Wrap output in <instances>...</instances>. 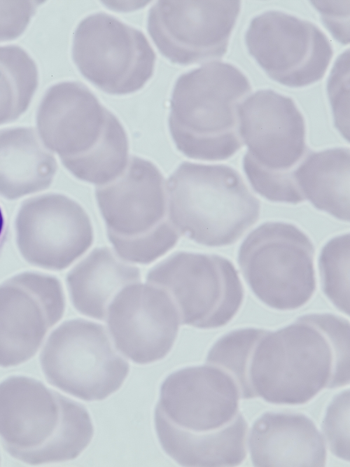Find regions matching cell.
Masks as SVG:
<instances>
[{"label": "cell", "mask_w": 350, "mask_h": 467, "mask_svg": "<svg viewBox=\"0 0 350 467\" xmlns=\"http://www.w3.org/2000/svg\"><path fill=\"white\" fill-rule=\"evenodd\" d=\"M349 322L328 313L303 315L264 330L252 349L248 377L255 398L304 404L324 389L349 384Z\"/></svg>", "instance_id": "obj_1"}, {"label": "cell", "mask_w": 350, "mask_h": 467, "mask_svg": "<svg viewBox=\"0 0 350 467\" xmlns=\"http://www.w3.org/2000/svg\"><path fill=\"white\" fill-rule=\"evenodd\" d=\"M37 126L45 145L83 181L102 185L129 160V142L118 118L83 84L63 81L44 95Z\"/></svg>", "instance_id": "obj_2"}, {"label": "cell", "mask_w": 350, "mask_h": 467, "mask_svg": "<svg viewBox=\"0 0 350 467\" xmlns=\"http://www.w3.org/2000/svg\"><path fill=\"white\" fill-rule=\"evenodd\" d=\"M93 435L85 407L40 381L14 375L0 383V440L16 460L31 465L73 460Z\"/></svg>", "instance_id": "obj_3"}, {"label": "cell", "mask_w": 350, "mask_h": 467, "mask_svg": "<svg viewBox=\"0 0 350 467\" xmlns=\"http://www.w3.org/2000/svg\"><path fill=\"white\" fill-rule=\"evenodd\" d=\"M247 76L236 66L210 62L181 75L168 119L176 148L199 160H223L243 146L238 108L251 93Z\"/></svg>", "instance_id": "obj_4"}, {"label": "cell", "mask_w": 350, "mask_h": 467, "mask_svg": "<svg viewBox=\"0 0 350 467\" xmlns=\"http://www.w3.org/2000/svg\"><path fill=\"white\" fill-rule=\"evenodd\" d=\"M166 190L173 225L199 244H233L259 218L258 199L226 165L183 162L169 177Z\"/></svg>", "instance_id": "obj_5"}, {"label": "cell", "mask_w": 350, "mask_h": 467, "mask_svg": "<svg viewBox=\"0 0 350 467\" xmlns=\"http://www.w3.org/2000/svg\"><path fill=\"white\" fill-rule=\"evenodd\" d=\"M95 197L108 239L122 260L147 265L178 242L164 176L150 160L130 158L118 177L96 187Z\"/></svg>", "instance_id": "obj_6"}, {"label": "cell", "mask_w": 350, "mask_h": 467, "mask_svg": "<svg viewBox=\"0 0 350 467\" xmlns=\"http://www.w3.org/2000/svg\"><path fill=\"white\" fill-rule=\"evenodd\" d=\"M314 244L301 229L267 222L253 230L238 251V264L254 295L266 306L290 311L306 305L316 288Z\"/></svg>", "instance_id": "obj_7"}, {"label": "cell", "mask_w": 350, "mask_h": 467, "mask_svg": "<svg viewBox=\"0 0 350 467\" xmlns=\"http://www.w3.org/2000/svg\"><path fill=\"white\" fill-rule=\"evenodd\" d=\"M40 363L49 384L85 401L115 393L129 372L105 327L82 319L66 321L52 332Z\"/></svg>", "instance_id": "obj_8"}, {"label": "cell", "mask_w": 350, "mask_h": 467, "mask_svg": "<svg viewBox=\"0 0 350 467\" xmlns=\"http://www.w3.org/2000/svg\"><path fill=\"white\" fill-rule=\"evenodd\" d=\"M146 280L171 296L183 325L200 329L227 325L244 298L234 265L217 254L176 252L150 269Z\"/></svg>", "instance_id": "obj_9"}, {"label": "cell", "mask_w": 350, "mask_h": 467, "mask_svg": "<svg viewBox=\"0 0 350 467\" xmlns=\"http://www.w3.org/2000/svg\"><path fill=\"white\" fill-rule=\"evenodd\" d=\"M72 57L86 79L115 95L141 89L153 76L156 60L141 31L105 13L89 15L79 22Z\"/></svg>", "instance_id": "obj_10"}, {"label": "cell", "mask_w": 350, "mask_h": 467, "mask_svg": "<svg viewBox=\"0 0 350 467\" xmlns=\"http://www.w3.org/2000/svg\"><path fill=\"white\" fill-rule=\"evenodd\" d=\"M241 398L234 379L206 364L178 370L163 382L154 414L161 446L218 430L237 416Z\"/></svg>", "instance_id": "obj_11"}, {"label": "cell", "mask_w": 350, "mask_h": 467, "mask_svg": "<svg viewBox=\"0 0 350 467\" xmlns=\"http://www.w3.org/2000/svg\"><path fill=\"white\" fill-rule=\"evenodd\" d=\"M244 41L249 55L271 79L293 88L320 81L333 55L328 38L316 25L279 10L253 17Z\"/></svg>", "instance_id": "obj_12"}, {"label": "cell", "mask_w": 350, "mask_h": 467, "mask_svg": "<svg viewBox=\"0 0 350 467\" xmlns=\"http://www.w3.org/2000/svg\"><path fill=\"white\" fill-rule=\"evenodd\" d=\"M241 6L238 0L158 1L149 10L148 32L174 64L217 61L227 52Z\"/></svg>", "instance_id": "obj_13"}, {"label": "cell", "mask_w": 350, "mask_h": 467, "mask_svg": "<svg viewBox=\"0 0 350 467\" xmlns=\"http://www.w3.org/2000/svg\"><path fill=\"white\" fill-rule=\"evenodd\" d=\"M238 120L247 147L243 167L294 174L307 146L304 118L293 99L273 90H258L240 104Z\"/></svg>", "instance_id": "obj_14"}, {"label": "cell", "mask_w": 350, "mask_h": 467, "mask_svg": "<svg viewBox=\"0 0 350 467\" xmlns=\"http://www.w3.org/2000/svg\"><path fill=\"white\" fill-rule=\"evenodd\" d=\"M65 296L55 277L16 274L0 284V367L19 365L37 353L62 317Z\"/></svg>", "instance_id": "obj_15"}, {"label": "cell", "mask_w": 350, "mask_h": 467, "mask_svg": "<svg viewBox=\"0 0 350 467\" xmlns=\"http://www.w3.org/2000/svg\"><path fill=\"white\" fill-rule=\"evenodd\" d=\"M17 240L30 264L62 270L83 255L94 241L90 216L83 207L58 194L33 199L20 209Z\"/></svg>", "instance_id": "obj_16"}, {"label": "cell", "mask_w": 350, "mask_h": 467, "mask_svg": "<svg viewBox=\"0 0 350 467\" xmlns=\"http://www.w3.org/2000/svg\"><path fill=\"white\" fill-rule=\"evenodd\" d=\"M106 318L115 349L141 365L169 354L181 321L174 302L164 290L141 283L122 288L108 305Z\"/></svg>", "instance_id": "obj_17"}, {"label": "cell", "mask_w": 350, "mask_h": 467, "mask_svg": "<svg viewBox=\"0 0 350 467\" xmlns=\"http://www.w3.org/2000/svg\"><path fill=\"white\" fill-rule=\"evenodd\" d=\"M255 466H324L326 443L315 423L296 412H266L253 423L248 439Z\"/></svg>", "instance_id": "obj_18"}, {"label": "cell", "mask_w": 350, "mask_h": 467, "mask_svg": "<svg viewBox=\"0 0 350 467\" xmlns=\"http://www.w3.org/2000/svg\"><path fill=\"white\" fill-rule=\"evenodd\" d=\"M140 278L136 266L104 246L93 249L72 268L66 281L74 308L86 316L104 321L115 295Z\"/></svg>", "instance_id": "obj_19"}, {"label": "cell", "mask_w": 350, "mask_h": 467, "mask_svg": "<svg viewBox=\"0 0 350 467\" xmlns=\"http://www.w3.org/2000/svg\"><path fill=\"white\" fill-rule=\"evenodd\" d=\"M349 149L332 148L307 154L294 171L304 197L316 208L349 221Z\"/></svg>", "instance_id": "obj_20"}, {"label": "cell", "mask_w": 350, "mask_h": 467, "mask_svg": "<svg viewBox=\"0 0 350 467\" xmlns=\"http://www.w3.org/2000/svg\"><path fill=\"white\" fill-rule=\"evenodd\" d=\"M248 424L239 412L225 426L183 438L162 446L167 454L186 466H235L247 454Z\"/></svg>", "instance_id": "obj_21"}, {"label": "cell", "mask_w": 350, "mask_h": 467, "mask_svg": "<svg viewBox=\"0 0 350 467\" xmlns=\"http://www.w3.org/2000/svg\"><path fill=\"white\" fill-rule=\"evenodd\" d=\"M38 83L37 66L26 50L15 45L0 46V125L27 110Z\"/></svg>", "instance_id": "obj_22"}, {"label": "cell", "mask_w": 350, "mask_h": 467, "mask_svg": "<svg viewBox=\"0 0 350 467\" xmlns=\"http://www.w3.org/2000/svg\"><path fill=\"white\" fill-rule=\"evenodd\" d=\"M57 163L53 155L29 127L0 131V172H45L55 174Z\"/></svg>", "instance_id": "obj_23"}, {"label": "cell", "mask_w": 350, "mask_h": 467, "mask_svg": "<svg viewBox=\"0 0 350 467\" xmlns=\"http://www.w3.org/2000/svg\"><path fill=\"white\" fill-rule=\"evenodd\" d=\"M265 329L244 328L232 330L219 338L206 356V364L220 368L237 383L241 398H254L248 377L252 349Z\"/></svg>", "instance_id": "obj_24"}, {"label": "cell", "mask_w": 350, "mask_h": 467, "mask_svg": "<svg viewBox=\"0 0 350 467\" xmlns=\"http://www.w3.org/2000/svg\"><path fill=\"white\" fill-rule=\"evenodd\" d=\"M318 267L325 295L332 305L349 315V234L330 239L322 248Z\"/></svg>", "instance_id": "obj_25"}, {"label": "cell", "mask_w": 350, "mask_h": 467, "mask_svg": "<svg viewBox=\"0 0 350 467\" xmlns=\"http://www.w3.org/2000/svg\"><path fill=\"white\" fill-rule=\"evenodd\" d=\"M349 389L334 397L322 424L326 443L337 458L349 462Z\"/></svg>", "instance_id": "obj_26"}, {"label": "cell", "mask_w": 350, "mask_h": 467, "mask_svg": "<svg viewBox=\"0 0 350 467\" xmlns=\"http://www.w3.org/2000/svg\"><path fill=\"white\" fill-rule=\"evenodd\" d=\"M327 92L336 128L349 139V50L339 55L327 82Z\"/></svg>", "instance_id": "obj_27"}, {"label": "cell", "mask_w": 350, "mask_h": 467, "mask_svg": "<svg viewBox=\"0 0 350 467\" xmlns=\"http://www.w3.org/2000/svg\"><path fill=\"white\" fill-rule=\"evenodd\" d=\"M43 1H0V41L19 37Z\"/></svg>", "instance_id": "obj_28"}, {"label": "cell", "mask_w": 350, "mask_h": 467, "mask_svg": "<svg viewBox=\"0 0 350 467\" xmlns=\"http://www.w3.org/2000/svg\"><path fill=\"white\" fill-rule=\"evenodd\" d=\"M312 5L332 35L341 43L349 42V0L312 1Z\"/></svg>", "instance_id": "obj_29"}, {"label": "cell", "mask_w": 350, "mask_h": 467, "mask_svg": "<svg viewBox=\"0 0 350 467\" xmlns=\"http://www.w3.org/2000/svg\"><path fill=\"white\" fill-rule=\"evenodd\" d=\"M6 230L5 218L1 208L0 207V245L3 241Z\"/></svg>", "instance_id": "obj_30"}, {"label": "cell", "mask_w": 350, "mask_h": 467, "mask_svg": "<svg viewBox=\"0 0 350 467\" xmlns=\"http://www.w3.org/2000/svg\"><path fill=\"white\" fill-rule=\"evenodd\" d=\"M0 463H1V456H0Z\"/></svg>", "instance_id": "obj_31"}]
</instances>
